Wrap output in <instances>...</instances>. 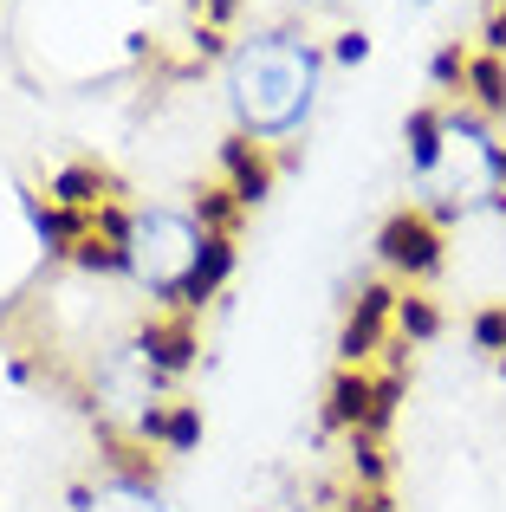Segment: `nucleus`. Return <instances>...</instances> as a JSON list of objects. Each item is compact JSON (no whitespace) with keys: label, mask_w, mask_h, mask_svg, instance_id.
<instances>
[{"label":"nucleus","mask_w":506,"mask_h":512,"mask_svg":"<svg viewBox=\"0 0 506 512\" xmlns=\"http://www.w3.org/2000/svg\"><path fill=\"white\" fill-rule=\"evenodd\" d=\"M72 512H169L156 480H124V474H104L98 487H78Z\"/></svg>","instance_id":"nucleus-8"},{"label":"nucleus","mask_w":506,"mask_h":512,"mask_svg":"<svg viewBox=\"0 0 506 512\" xmlns=\"http://www.w3.org/2000/svg\"><path fill=\"white\" fill-rule=\"evenodd\" d=\"M409 7H416V13H429V7H442V0H409Z\"/></svg>","instance_id":"nucleus-14"},{"label":"nucleus","mask_w":506,"mask_h":512,"mask_svg":"<svg viewBox=\"0 0 506 512\" xmlns=\"http://www.w3.org/2000/svg\"><path fill=\"white\" fill-rule=\"evenodd\" d=\"M390 331H396V338H409V344H435V338H442V305L422 299V292H396Z\"/></svg>","instance_id":"nucleus-10"},{"label":"nucleus","mask_w":506,"mask_h":512,"mask_svg":"<svg viewBox=\"0 0 506 512\" xmlns=\"http://www.w3.org/2000/svg\"><path fill=\"white\" fill-rule=\"evenodd\" d=\"M46 201H59V208H78V214H98L104 201V169L98 163H65V169H52V182H46Z\"/></svg>","instance_id":"nucleus-9"},{"label":"nucleus","mask_w":506,"mask_h":512,"mask_svg":"<svg viewBox=\"0 0 506 512\" xmlns=\"http://www.w3.org/2000/svg\"><path fill=\"white\" fill-rule=\"evenodd\" d=\"M234 266H241V253H234V234H208V240H202V260H195L189 286H182V312H202V305H215L221 292H228Z\"/></svg>","instance_id":"nucleus-7"},{"label":"nucleus","mask_w":506,"mask_h":512,"mask_svg":"<svg viewBox=\"0 0 506 512\" xmlns=\"http://www.w3.org/2000/svg\"><path fill=\"white\" fill-rule=\"evenodd\" d=\"M468 338H474V350H481V357H500V363H506V305H487V312H474Z\"/></svg>","instance_id":"nucleus-12"},{"label":"nucleus","mask_w":506,"mask_h":512,"mask_svg":"<svg viewBox=\"0 0 506 512\" xmlns=\"http://www.w3.org/2000/svg\"><path fill=\"white\" fill-rule=\"evenodd\" d=\"M20 214H26V227H33V240H39V253H46V260H72V247L91 234V221H98V214H78V208H59V201H39L33 188H20Z\"/></svg>","instance_id":"nucleus-5"},{"label":"nucleus","mask_w":506,"mask_h":512,"mask_svg":"<svg viewBox=\"0 0 506 512\" xmlns=\"http://www.w3.org/2000/svg\"><path fill=\"white\" fill-rule=\"evenodd\" d=\"M215 163H221V175H228L221 188H228L241 208H260V201L273 195V182H279V150H266V143L241 137V130H234V137L215 150Z\"/></svg>","instance_id":"nucleus-4"},{"label":"nucleus","mask_w":506,"mask_h":512,"mask_svg":"<svg viewBox=\"0 0 506 512\" xmlns=\"http://www.w3.org/2000/svg\"><path fill=\"white\" fill-rule=\"evenodd\" d=\"M104 234L117 240V260H124V279L137 292H150L163 312H182V286H189L195 260H202V221L182 208H98Z\"/></svg>","instance_id":"nucleus-2"},{"label":"nucleus","mask_w":506,"mask_h":512,"mask_svg":"<svg viewBox=\"0 0 506 512\" xmlns=\"http://www.w3.org/2000/svg\"><path fill=\"white\" fill-rule=\"evenodd\" d=\"M241 214H247V208H241V201H234L221 182L202 188V201H195V221H202V234H234V227H241Z\"/></svg>","instance_id":"nucleus-11"},{"label":"nucleus","mask_w":506,"mask_h":512,"mask_svg":"<svg viewBox=\"0 0 506 512\" xmlns=\"http://www.w3.org/2000/svg\"><path fill=\"white\" fill-rule=\"evenodd\" d=\"M442 247H448L442 221H435L422 201H416V208H396L390 221L377 227V260L390 266L396 279H429L435 266H442Z\"/></svg>","instance_id":"nucleus-3"},{"label":"nucleus","mask_w":506,"mask_h":512,"mask_svg":"<svg viewBox=\"0 0 506 512\" xmlns=\"http://www.w3.org/2000/svg\"><path fill=\"white\" fill-rule=\"evenodd\" d=\"M325 52L305 33H253L228 52V111L234 130L266 150H286L318 111Z\"/></svg>","instance_id":"nucleus-1"},{"label":"nucleus","mask_w":506,"mask_h":512,"mask_svg":"<svg viewBox=\"0 0 506 512\" xmlns=\"http://www.w3.org/2000/svg\"><path fill=\"white\" fill-rule=\"evenodd\" d=\"M331 59H338V65H364V59H370V33H338Z\"/></svg>","instance_id":"nucleus-13"},{"label":"nucleus","mask_w":506,"mask_h":512,"mask_svg":"<svg viewBox=\"0 0 506 512\" xmlns=\"http://www.w3.org/2000/svg\"><path fill=\"white\" fill-rule=\"evenodd\" d=\"M390 318H396V292L390 286H364L344 318V338H338V357L344 363H370V350L390 338Z\"/></svg>","instance_id":"nucleus-6"}]
</instances>
